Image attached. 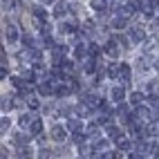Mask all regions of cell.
<instances>
[{
    "label": "cell",
    "instance_id": "1",
    "mask_svg": "<svg viewBox=\"0 0 159 159\" xmlns=\"http://www.w3.org/2000/svg\"><path fill=\"white\" fill-rule=\"evenodd\" d=\"M146 40V31L143 27H130V43H143Z\"/></svg>",
    "mask_w": 159,
    "mask_h": 159
},
{
    "label": "cell",
    "instance_id": "2",
    "mask_svg": "<svg viewBox=\"0 0 159 159\" xmlns=\"http://www.w3.org/2000/svg\"><path fill=\"white\" fill-rule=\"evenodd\" d=\"M5 38H7V43H18V38H20V34H18V27L16 25H7L5 27Z\"/></svg>",
    "mask_w": 159,
    "mask_h": 159
},
{
    "label": "cell",
    "instance_id": "3",
    "mask_svg": "<svg viewBox=\"0 0 159 159\" xmlns=\"http://www.w3.org/2000/svg\"><path fill=\"white\" fill-rule=\"evenodd\" d=\"M103 52H105L108 56H112V58H116V56H119V47H116V38H110L108 43L103 45Z\"/></svg>",
    "mask_w": 159,
    "mask_h": 159
},
{
    "label": "cell",
    "instance_id": "4",
    "mask_svg": "<svg viewBox=\"0 0 159 159\" xmlns=\"http://www.w3.org/2000/svg\"><path fill=\"white\" fill-rule=\"evenodd\" d=\"M130 76H132L130 65H128V63H121V74H119V81L123 83V85H130Z\"/></svg>",
    "mask_w": 159,
    "mask_h": 159
},
{
    "label": "cell",
    "instance_id": "5",
    "mask_svg": "<svg viewBox=\"0 0 159 159\" xmlns=\"http://www.w3.org/2000/svg\"><path fill=\"white\" fill-rule=\"evenodd\" d=\"M110 97H112V101H114V103H123L125 92H123V88H121V85H116V88H112V90H110Z\"/></svg>",
    "mask_w": 159,
    "mask_h": 159
},
{
    "label": "cell",
    "instance_id": "6",
    "mask_svg": "<svg viewBox=\"0 0 159 159\" xmlns=\"http://www.w3.org/2000/svg\"><path fill=\"white\" fill-rule=\"evenodd\" d=\"M52 139L54 141H65V128H63V125H54V128H52Z\"/></svg>",
    "mask_w": 159,
    "mask_h": 159
},
{
    "label": "cell",
    "instance_id": "7",
    "mask_svg": "<svg viewBox=\"0 0 159 159\" xmlns=\"http://www.w3.org/2000/svg\"><path fill=\"white\" fill-rule=\"evenodd\" d=\"M119 74H121V63H110V67H108V76L114 81V79H119Z\"/></svg>",
    "mask_w": 159,
    "mask_h": 159
},
{
    "label": "cell",
    "instance_id": "8",
    "mask_svg": "<svg viewBox=\"0 0 159 159\" xmlns=\"http://www.w3.org/2000/svg\"><path fill=\"white\" fill-rule=\"evenodd\" d=\"M67 9H70V7H67L65 2H56V5H54V16H56V18H63V16L67 14Z\"/></svg>",
    "mask_w": 159,
    "mask_h": 159
},
{
    "label": "cell",
    "instance_id": "9",
    "mask_svg": "<svg viewBox=\"0 0 159 159\" xmlns=\"http://www.w3.org/2000/svg\"><path fill=\"white\" fill-rule=\"evenodd\" d=\"M29 130H31V134H43V121H40V119H34V121H31V125H29Z\"/></svg>",
    "mask_w": 159,
    "mask_h": 159
},
{
    "label": "cell",
    "instance_id": "10",
    "mask_svg": "<svg viewBox=\"0 0 159 159\" xmlns=\"http://www.w3.org/2000/svg\"><path fill=\"white\" fill-rule=\"evenodd\" d=\"M137 116L143 119V121H150V119H152V112L148 110V108H143V105H139V108H137Z\"/></svg>",
    "mask_w": 159,
    "mask_h": 159
},
{
    "label": "cell",
    "instance_id": "11",
    "mask_svg": "<svg viewBox=\"0 0 159 159\" xmlns=\"http://www.w3.org/2000/svg\"><path fill=\"white\" fill-rule=\"evenodd\" d=\"M65 47H54V49H52V56H54V61H56V65H58V63H63V56H65Z\"/></svg>",
    "mask_w": 159,
    "mask_h": 159
},
{
    "label": "cell",
    "instance_id": "12",
    "mask_svg": "<svg viewBox=\"0 0 159 159\" xmlns=\"http://www.w3.org/2000/svg\"><path fill=\"white\" fill-rule=\"evenodd\" d=\"M108 137H110L112 141H119L121 137H123V132H121L119 128H116V125H110V128H108Z\"/></svg>",
    "mask_w": 159,
    "mask_h": 159
},
{
    "label": "cell",
    "instance_id": "13",
    "mask_svg": "<svg viewBox=\"0 0 159 159\" xmlns=\"http://www.w3.org/2000/svg\"><path fill=\"white\" fill-rule=\"evenodd\" d=\"M11 81H14V88H16V90H20V92H29V83H25L23 79L16 76V79H11Z\"/></svg>",
    "mask_w": 159,
    "mask_h": 159
},
{
    "label": "cell",
    "instance_id": "14",
    "mask_svg": "<svg viewBox=\"0 0 159 159\" xmlns=\"http://www.w3.org/2000/svg\"><path fill=\"white\" fill-rule=\"evenodd\" d=\"M92 9H94V11H97V14H103L105 11V5H108V2H105V0H92Z\"/></svg>",
    "mask_w": 159,
    "mask_h": 159
},
{
    "label": "cell",
    "instance_id": "15",
    "mask_svg": "<svg viewBox=\"0 0 159 159\" xmlns=\"http://www.w3.org/2000/svg\"><path fill=\"white\" fill-rule=\"evenodd\" d=\"M125 25H128V18H125V16H116V18L112 20V27H114V29H123Z\"/></svg>",
    "mask_w": 159,
    "mask_h": 159
},
{
    "label": "cell",
    "instance_id": "16",
    "mask_svg": "<svg viewBox=\"0 0 159 159\" xmlns=\"http://www.w3.org/2000/svg\"><path fill=\"white\" fill-rule=\"evenodd\" d=\"M88 137H90V139H94V141H97L99 139V137H101V130H99V125H90V128H88Z\"/></svg>",
    "mask_w": 159,
    "mask_h": 159
},
{
    "label": "cell",
    "instance_id": "17",
    "mask_svg": "<svg viewBox=\"0 0 159 159\" xmlns=\"http://www.w3.org/2000/svg\"><path fill=\"white\" fill-rule=\"evenodd\" d=\"M16 159H31V150H29L27 146L18 148V155H16Z\"/></svg>",
    "mask_w": 159,
    "mask_h": 159
},
{
    "label": "cell",
    "instance_id": "18",
    "mask_svg": "<svg viewBox=\"0 0 159 159\" xmlns=\"http://www.w3.org/2000/svg\"><path fill=\"white\" fill-rule=\"evenodd\" d=\"M31 114H20V119H18V125L20 128H27V125H31Z\"/></svg>",
    "mask_w": 159,
    "mask_h": 159
},
{
    "label": "cell",
    "instance_id": "19",
    "mask_svg": "<svg viewBox=\"0 0 159 159\" xmlns=\"http://www.w3.org/2000/svg\"><path fill=\"white\" fill-rule=\"evenodd\" d=\"M27 141H29V134H14V143H16V146L23 148Z\"/></svg>",
    "mask_w": 159,
    "mask_h": 159
},
{
    "label": "cell",
    "instance_id": "20",
    "mask_svg": "<svg viewBox=\"0 0 159 159\" xmlns=\"http://www.w3.org/2000/svg\"><path fill=\"white\" fill-rule=\"evenodd\" d=\"M67 128H70L72 132H79L83 125H81V121H79V119H70V121H67Z\"/></svg>",
    "mask_w": 159,
    "mask_h": 159
},
{
    "label": "cell",
    "instance_id": "21",
    "mask_svg": "<svg viewBox=\"0 0 159 159\" xmlns=\"http://www.w3.org/2000/svg\"><path fill=\"white\" fill-rule=\"evenodd\" d=\"M14 101H9V97H2V103H0V108H2V112H7V110H11L14 108Z\"/></svg>",
    "mask_w": 159,
    "mask_h": 159
},
{
    "label": "cell",
    "instance_id": "22",
    "mask_svg": "<svg viewBox=\"0 0 159 159\" xmlns=\"http://www.w3.org/2000/svg\"><path fill=\"white\" fill-rule=\"evenodd\" d=\"M141 101H143V94H141V92H132V94H130V103L141 105Z\"/></svg>",
    "mask_w": 159,
    "mask_h": 159
},
{
    "label": "cell",
    "instance_id": "23",
    "mask_svg": "<svg viewBox=\"0 0 159 159\" xmlns=\"http://www.w3.org/2000/svg\"><path fill=\"white\" fill-rule=\"evenodd\" d=\"M27 108H29V110H38V108H40V101L34 99V97H27Z\"/></svg>",
    "mask_w": 159,
    "mask_h": 159
},
{
    "label": "cell",
    "instance_id": "24",
    "mask_svg": "<svg viewBox=\"0 0 159 159\" xmlns=\"http://www.w3.org/2000/svg\"><path fill=\"white\" fill-rule=\"evenodd\" d=\"M34 16L38 18V20H47V11L43 7H34Z\"/></svg>",
    "mask_w": 159,
    "mask_h": 159
},
{
    "label": "cell",
    "instance_id": "25",
    "mask_svg": "<svg viewBox=\"0 0 159 159\" xmlns=\"http://www.w3.org/2000/svg\"><path fill=\"white\" fill-rule=\"evenodd\" d=\"M72 139H74V143H79V146H83V141H85V137H83V132L79 130V132H72Z\"/></svg>",
    "mask_w": 159,
    "mask_h": 159
},
{
    "label": "cell",
    "instance_id": "26",
    "mask_svg": "<svg viewBox=\"0 0 159 159\" xmlns=\"http://www.w3.org/2000/svg\"><path fill=\"white\" fill-rule=\"evenodd\" d=\"M116 146H119V150H128V148H130V139H125V137H121V139L116 141Z\"/></svg>",
    "mask_w": 159,
    "mask_h": 159
},
{
    "label": "cell",
    "instance_id": "27",
    "mask_svg": "<svg viewBox=\"0 0 159 159\" xmlns=\"http://www.w3.org/2000/svg\"><path fill=\"white\" fill-rule=\"evenodd\" d=\"M23 43H25V47L34 49V40H31V36H29V34H23Z\"/></svg>",
    "mask_w": 159,
    "mask_h": 159
},
{
    "label": "cell",
    "instance_id": "28",
    "mask_svg": "<svg viewBox=\"0 0 159 159\" xmlns=\"http://www.w3.org/2000/svg\"><path fill=\"white\" fill-rule=\"evenodd\" d=\"M101 159H119V155H116L114 150H105V152L101 155Z\"/></svg>",
    "mask_w": 159,
    "mask_h": 159
},
{
    "label": "cell",
    "instance_id": "29",
    "mask_svg": "<svg viewBox=\"0 0 159 159\" xmlns=\"http://www.w3.org/2000/svg\"><path fill=\"white\" fill-rule=\"evenodd\" d=\"M143 43H146V45H143L146 52H152V49H155V38H148V40H143Z\"/></svg>",
    "mask_w": 159,
    "mask_h": 159
},
{
    "label": "cell",
    "instance_id": "30",
    "mask_svg": "<svg viewBox=\"0 0 159 159\" xmlns=\"http://www.w3.org/2000/svg\"><path fill=\"white\" fill-rule=\"evenodd\" d=\"M137 63H139V70H141V72H146L148 67H150V61H146V58H139Z\"/></svg>",
    "mask_w": 159,
    "mask_h": 159
},
{
    "label": "cell",
    "instance_id": "31",
    "mask_svg": "<svg viewBox=\"0 0 159 159\" xmlns=\"http://www.w3.org/2000/svg\"><path fill=\"white\" fill-rule=\"evenodd\" d=\"M105 148H108V141H97L92 146V150H105Z\"/></svg>",
    "mask_w": 159,
    "mask_h": 159
},
{
    "label": "cell",
    "instance_id": "32",
    "mask_svg": "<svg viewBox=\"0 0 159 159\" xmlns=\"http://www.w3.org/2000/svg\"><path fill=\"white\" fill-rule=\"evenodd\" d=\"M0 130H2V134L9 130V119H7V116H2V121H0Z\"/></svg>",
    "mask_w": 159,
    "mask_h": 159
},
{
    "label": "cell",
    "instance_id": "33",
    "mask_svg": "<svg viewBox=\"0 0 159 159\" xmlns=\"http://www.w3.org/2000/svg\"><path fill=\"white\" fill-rule=\"evenodd\" d=\"M52 150H47V148H40V152H38V159H49Z\"/></svg>",
    "mask_w": 159,
    "mask_h": 159
},
{
    "label": "cell",
    "instance_id": "34",
    "mask_svg": "<svg viewBox=\"0 0 159 159\" xmlns=\"http://www.w3.org/2000/svg\"><path fill=\"white\" fill-rule=\"evenodd\" d=\"M83 54H85V49H83V45H76V47H74V56H76V58H81Z\"/></svg>",
    "mask_w": 159,
    "mask_h": 159
},
{
    "label": "cell",
    "instance_id": "35",
    "mask_svg": "<svg viewBox=\"0 0 159 159\" xmlns=\"http://www.w3.org/2000/svg\"><path fill=\"white\" fill-rule=\"evenodd\" d=\"M92 20H85V23H83V31H85V34H92Z\"/></svg>",
    "mask_w": 159,
    "mask_h": 159
},
{
    "label": "cell",
    "instance_id": "36",
    "mask_svg": "<svg viewBox=\"0 0 159 159\" xmlns=\"http://www.w3.org/2000/svg\"><path fill=\"white\" fill-rule=\"evenodd\" d=\"M88 52H90V54H92V56H99V47H97V43H92Z\"/></svg>",
    "mask_w": 159,
    "mask_h": 159
},
{
    "label": "cell",
    "instance_id": "37",
    "mask_svg": "<svg viewBox=\"0 0 159 159\" xmlns=\"http://www.w3.org/2000/svg\"><path fill=\"white\" fill-rule=\"evenodd\" d=\"M116 43H121L123 47H128V43H130V38H123V36H116Z\"/></svg>",
    "mask_w": 159,
    "mask_h": 159
},
{
    "label": "cell",
    "instance_id": "38",
    "mask_svg": "<svg viewBox=\"0 0 159 159\" xmlns=\"http://www.w3.org/2000/svg\"><path fill=\"white\" fill-rule=\"evenodd\" d=\"M40 2H45V5H52V2H54V0H40Z\"/></svg>",
    "mask_w": 159,
    "mask_h": 159
},
{
    "label": "cell",
    "instance_id": "39",
    "mask_svg": "<svg viewBox=\"0 0 159 159\" xmlns=\"http://www.w3.org/2000/svg\"><path fill=\"white\" fill-rule=\"evenodd\" d=\"M155 70H157V72H159V63H155Z\"/></svg>",
    "mask_w": 159,
    "mask_h": 159
},
{
    "label": "cell",
    "instance_id": "40",
    "mask_svg": "<svg viewBox=\"0 0 159 159\" xmlns=\"http://www.w3.org/2000/svg\"><path fill=\"white\" fill-rule=\"evenodd\" d=\"M157 27H159V18H157Z\"/></svg>",
    "mask_w": 159,
    "mask_h": 159
},
{
    "label": "cell",
    "instance_id": "41",
    "mask_svg": "<svg viewBox=\"0 0 159 159\" xmlns=\"http://www.w3.org/2000/svg\"><path fill=\"white\" fill-rule=\"evenodd\" d=\"M79 159H83V157H79Z\"/></svg>",
    "mask_w": 159,
    "mask_h": 159
}]
</instances>
